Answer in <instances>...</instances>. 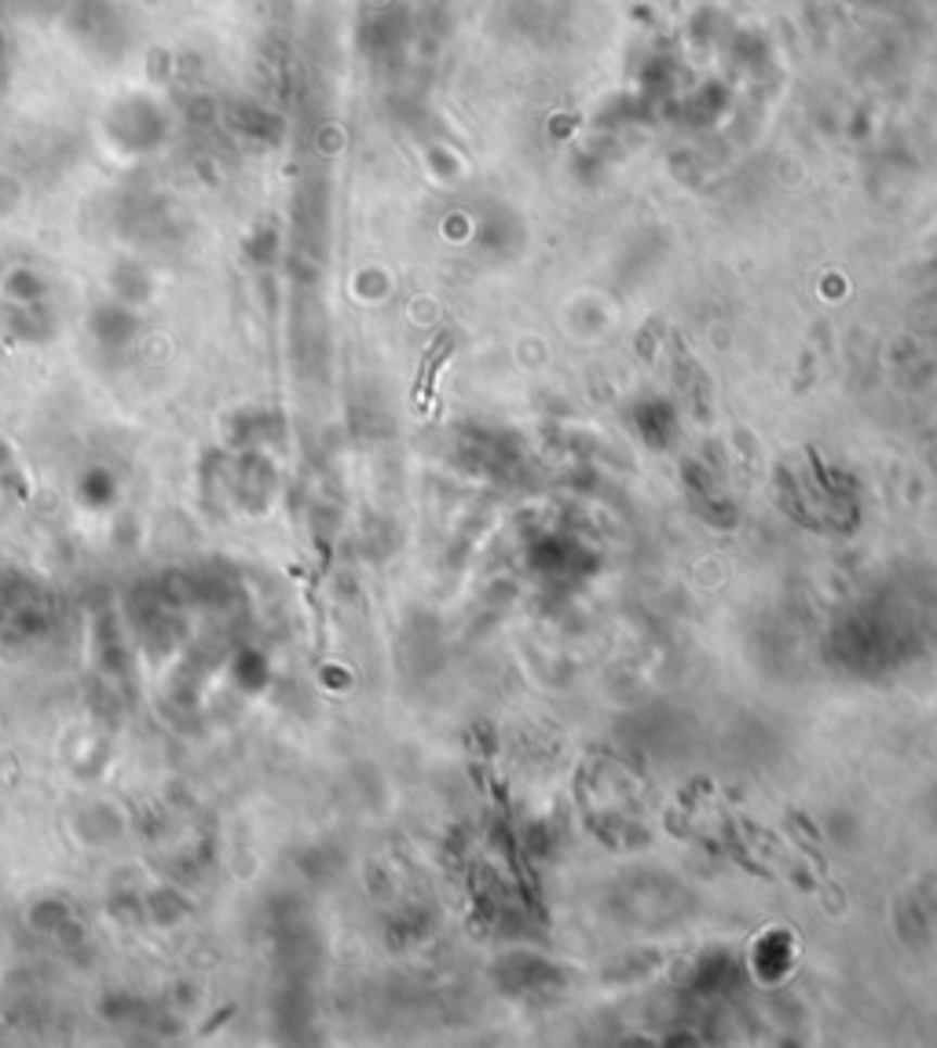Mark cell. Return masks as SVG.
<instances>
[{
  "label": "cell",
  "mask_w": 937,
  "mask_h": 1048,
  "mask_svg": "<svg viewBox=\"0 0 937 1048\" xmlns=\"http://www.w3.org/2000/svg\"><path fill=\"white\" fill-rule=\"evenodd\" d=\"M451 349H455V345H451V338L443 334V338L436 341V345H432V352H429V356H426V364H421V378H418V404H421V407L429 404V389H432V378H436V367L443 364V359H447V352H451Z\"/></svg>",
  "instance_id": "obj_1"
}]
</instances>
